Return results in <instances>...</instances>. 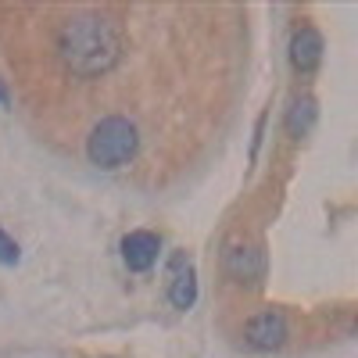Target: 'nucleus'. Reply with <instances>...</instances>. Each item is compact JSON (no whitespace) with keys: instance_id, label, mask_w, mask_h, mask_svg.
<instances>
[{"instance_id":"obj_8","label":"nucleus","mask_w":358,"mask_h":358,"mask_svg":"<svg viewBox=\"0 0 358 358\" xmlns=\"http://www.w3.org/2000/svg\"><path fill=\"white\" fill-rule=\"evenodd\" d=\"M315 118H319V104H315V97H312V94H297V97L290 101V108H287L283 126H287V133H290L294 140H301V136L312 133Z\"/></svg>"},{"instance_id":"obj_6","label":"nucleus","mask_w":358,"mask_h":358,"mask_svg":"<svg viewBox=\"0 0 358 358\" xmlns=\"http://www.w3.org/2000/svg\"><path fill=\"white\" fill-rule=\"evenodd\" d=\"M322 62V36H319V29L315 25H301V29H294V36H290V65L294 72H315Z\"/></svg>"},{"instance_id":"obj_4","label":"nucleus","mask_w":358,"mask_h":358,"mask_svg":"<svg viewBox=\"0 0 358 358\" xmlns=\"http://www.w3.org/2000/svg\"><path fill=\"white\" fill-rule=\"evenodd\" d=\"M287 337H290V322L280 308H262L244 322V344L251 351H262V355L280 351L287 344Z\"/></svg>"},{"instance_id":"obj_1","label":"nucleus","mask_w":358,"mask_h":358,"mask_svg":"<svg viewBox=\"0 0 358 358\" xmlns=\"http://www.w3.org/2000/svg\"><path fill=\"white\" fill-rule=\"evenodd\" d=\"M118 54H122V33L101 11L72 15L65 18L62 33H57V57L79 79H97L111 72Z\"/></svg>"},{"instance_id":"obj_3","label":"nucleus","mask_w":358,"mask_h":358,"mask_svg":"<svg viewBox=\"0 0 358 358\" xmlns=\"http://www.w3.org/2000/svg\"><path fill=\"white\" fill-rule=\"evenodd\" d=\"M222 273L241 287H258L265 280V251L251 241H229L222 248Z\"/></svg>"},{"instance_id":"obj_9","label":"nucleus","mask_w":358,"mask_h":358,"mask_svg":"<svg viewBox=\"0 0 358 358\" xmlns=\"http://www.w3.org/2000/svg\"><path fill=\"white\" fill-rule=\"evenodd\" d=\"M15 262H18V244L0 229V265H15Z\"/></svg>"},{"instance_id":"obj_7","label":"nucleus","mask_w":358,"mask_h":358,"mask_svg":"<svg viewBox=\"0 0 358 358\" xmlns=\"http://www.w3.org/2000/svg\"><path fill=\"white\" fill-rule=\"evenodd\" d=\"M169 301H172V308H179V312L194 308V301H197V273L190 268V262H187L183 255H176V258H172V283H169Z\"/></svg>"},{"instance_id":"obj_10","label":"nucleus","mask_w":358,"mask_h":358,"mask_svg":"<svg viewBox=\"0 0 358 358\" xmlns=\"http://www.w3.org/2000/svg\"><path fill=\"white\" fill-rule=\"evenodd\" d=\"M0 104H8V90L4 86H0Z\"/></svg>"},{"instance_id":"obj_5","label":"nucleus","mask_w":358,"mask_h":358,"mask_svg":"<svg viewBox=\"0 0 358 358\" xmlns=\"http://www.w3.org/2000/svg\"><path fill=\"white\" fill-rule=\"evenodd\" d=\"M162 255V236L151 233V229H133L122 236V262L129 273H147V268H155Z\"/></svg>"},{"instance_id":"obj_2","label":"nucleus","mask_w":358,"mask_h":358,"mask_svg":"<svg viewBox=\"0 0 358 358\" xmlns=\"http://www.w3.org/2000/svg\"><path fill=\"white\" fill-rule=\"evenodd\" d=\"M140 151V129L126 115H108L86 136V158L97 169H122Z\"/></svg>"}]
</instances>
